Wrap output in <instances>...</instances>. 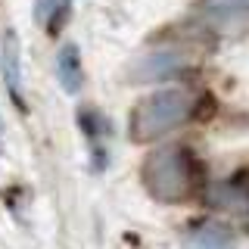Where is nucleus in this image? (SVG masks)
Returning a JSON list of instances; mask_svg holds the SVG:
<instances>
[{
	"instance_id": "f257e3e1",
	"label": "nucleus",
	"mask_w": 249,
	"mask_h": 249,
	"mask_svg": "<svg viewBox=\"0 0 249 249\" xmlns=\"http://www.w3.org/2000/svg\"><path fill=\"white\" fill-rule=\"evenodd\" d=\"M215 112H218L215 97H212V93H206V97L196 103V109H193V119H196V122H209V119H215Z\"/></svg>"
}]
</instances>
